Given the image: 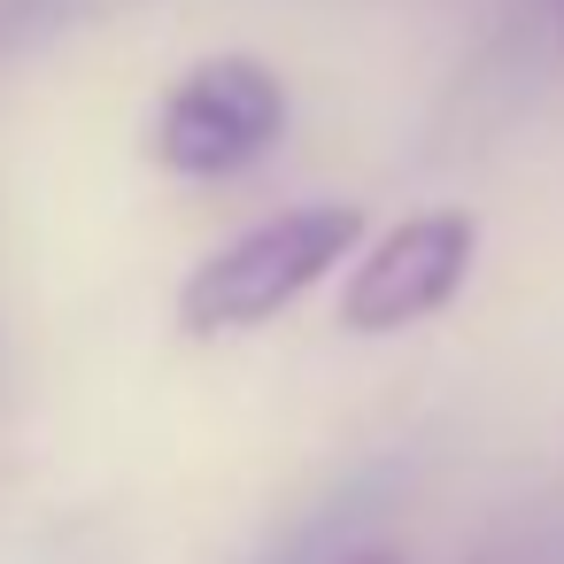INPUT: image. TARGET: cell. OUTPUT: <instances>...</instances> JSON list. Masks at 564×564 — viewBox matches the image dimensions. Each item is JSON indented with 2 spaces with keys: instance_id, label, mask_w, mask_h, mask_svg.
I'll return each instance as SVG.
<instances>
[{
  "instance_id": "obj_1",
  "label": "cell",
  "mask_w": 564,
  "mask_h": 564,
  "mask_svg": "<svg viewBox=\"0 0 564 564\" xmlns=\"http://www.w3.org/2000/svg\"><path fill=\"white\" fill-rule=\"evenodd\" d=\"M364 248V209L348 202H317V209H286L271 225H256L248 240L217 248L186 294H178V325L186 333H248L271 310H286L310 279H325L333 263H348Z\"/></svg>"
},
{
  "instance_id": "obj_2",
  "label": "cell",
  "mask_w": 564,
  "mask_h": 564,
  "mask_svg": "<svg viewBox=\"0 0 564 564\" xmlns=\"http://www.w3.org/2000/svg\"><path fill=\"white\" fill-rule=\"evenodd\" d=\"M286 132V86L256 55L194 63L155 109V163L178 178H232L271 155Z\"/></svg>"
},
{
  "instance_id": "obj_3",
  "label": "cell",
  "mask_w": 564,
  "mask_h": 564,
  "mask_svg": "<svg viewBox=\"0 0 564 564\" xmlns=\"http://www.w3.org/2000/svg\"><path fill=\"white\" fill-rule=\"evenodd\" d=\"M464 263H471V217H456V209L410 217L387 240H371L364 263L348 271L340 325H356V333H402V325L433 317L464 286Z\"/></svg>"
},
{
  "instance_id": "obj_4",
  "label": "cell",
  "mask_w": 564,
  "mask_h": 564,
  "mask_svg": "<svg viewBox=\"0 0 564 564\" xmlns=\"http://www.w3.org/2000/svg\"><path fill=\"white\" fill-rule=\"evenodd\" d=\"M410 479V464L402 456H387V464H371V471H356V479H340L325 502H310L256 564H340V556H356L348 541H356V525H371L387 502H394V487Z\"/></svg>"
},
{
  "instance_id": "obj_5",
  "label": "cell",
  "mask_w": 564,
  "mask_h": 564,
  "mask_svg": "<svg viewBox=\"0 0 564 564\" xmlns=\"http://www.w3.org/2000/svg\"><path fill=\"white\" fill-rule=\"evenodd\" d=\"M479 564H564V510H541L525 533H510V541L487 549Z\"/></svg>"
},
{
  "instance_id": "obj_6",
  "label": "cell",
  "mask_w": 564,
  "mask_h": 564,
  "mask_svg": "<svg viewBox=\"0 0 564 564\" xmlns=\"http://www.w3.org/2000/svg\"><path fill=\"white\" fill-rule=\"evenodd\" d=\"M340 564H402V556H387V549H356V556H340Z\"/></svg>"
},
{
  "instance_id": "obj_7",
  "label": "cell",
  "mask_w": 564,
  "mask_h": 564,
  "mask_svg": "<svg viewBox=\"0 0 564 564\" xmlns=\"http://www.w3.org/2000/svg\"><path fill=\"white\" fill-rule=\"evenodd\" d=\"M556 17H564V0H556Z\"/></svg>"
}]
</instances>
